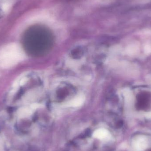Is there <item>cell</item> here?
Segmentation results:
<instances>
[{
    "instance_id": "obj_1",
    "label": "cell",
    "mask_w": 151,
    "mask_h": 151,
    "mask_svg": "<svg viewBox=\"0 0 151 151\" xmlns=\"http://www.w3.org/2000/svg\"><path fill=\"white\" fill-rule=\"evenodd\" d=\"M24 58L22 48L16 44L5 46L0 50V66L6 69L15 66Z\"/></svg>"
},
{
    "instance_id": "obj_2",
    "label": "cell",
    "mask_w": 151,
    "mask_h": 151,
    "mask_svg": "<svg viewBox=\"0 0 151 151\" xmlns=\"http://www.w3.org/2000/svg\"><path fill=\"white\" fill-rule=\"evenodd\" d=\"M133 145L137 151H143L148 147V141L145 137H138L134 140Z\"/></svg>"
},
{
    "instance_id": "obj_3",
    "label": "cell",
    "mask_w": 151,
    "mask_h": 151,
    "mask_svg": "<svg viewBox=\"0 0 151 151\" xmlns=\"http://www.w3.org/2000/svg\"><path fill=\"white\" fill-rule=\"evenodd\" d=\"M93 137L101 140H107L111 137L110 132L105 129L100 128L94 131Z\"/></svg>"
},
{
    "instance_id": "obj_4",
    "label": "cell",
    "mask_w": 151,
    "mask_h": 151,
    "mask_svg": "<svg viewBox=\"0 0 151 151\" xmlns=\"http://www.w3.org/2000/svg\"><path fill=\"white\" fill-rule=\"evenodd\" d=\"M84 100H85V97L83 95H78L75 97L74 98L69 101L66 104V105L69 107H78L83 104Z\"/></svg>"
},
{
    "instance_id": "obj_5",
    "label": "cell",
    "mask_w": 151,
    "mask_h": 151,
    "mask_svg": "<svg viewBox=\"0 0 151 151\" xmlns=\"http://www.w3.org/2000/svg\"><path fill=\"white\" fill-rule=\"evenodd\" d=\"M139 50L138 46L136 45H132L128 47L127 52L129 55H134L137 54Z\"/></svg>"
},
{
    "instance_id": "obj_6",
    "label": "cell",
    "mask_w": 151,
    "mask_h": 151,
    "mask_svg": "<svg viewBox=\"0 0 151 151\" xmlns=\"http://www.w3.org/2000/svg\"><path fill=\"white\" fill-rule=\"evenodd\" d=\"M145 51L146 54H151V43L148 44L145 47Z\"/></svg>"
},
{
    "instance_id": "obj_7",
    "label": "cell",
    "mask_w": 151,
    "mask_h": 151,
    "mask_svg": "<svg viewBox=\"0 0 151 151\" xmlns=\"http://www.w3.org/2000/svg\"><path fill=\"white\" fill-rule=\"evenodd\" d=\"M27 81V78H23V79H22V80H21V81H20V84H21V85H23V84H24V83L26 82Z\"/></svg>"
}]
</instances>
